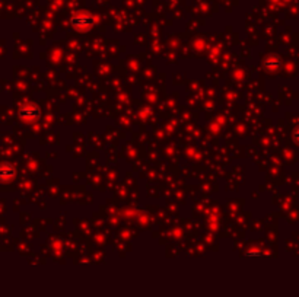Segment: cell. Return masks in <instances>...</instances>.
Listing matches in <instances>:
<instances>
[{"label":"cell","instance_id":"1","mask_svg":"<svg viewBox=\"0 0 299 297\" xmlns=\"http://www.w3.org/2000/svg\"><path fill=\"white\" fill-rule=\"evenodd\" d=\"M72 25L76 26V28H84V26H89L92 25V18L86 13H82V15H78V16H73L72 18Z\"/></svg>","mask_w":299,"mask_h":297}]
</instances>
